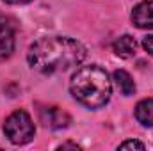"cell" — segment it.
<instances>
[{
  "label": "cell",
  "instance_id": "cell-1",
  "mask_svg": "<svg viewBox=\"0 0 153 151\" xmlns=\"http://www.w3.org/2000/svg\"><path fill=\"white\" fill-rule=\"evenodd\" d=\"M85 59V48L71 38L48 36L30 44L27 61L32 70L43 75H53L78 66Z\"/></svg>",
  "mask_w": 153,
  "mask_h": 151
},
{
  "label": "cell",
  "instance_id": "cell-2",
  "mask_svg": "<svg viewBox=\"0 0 153 151\" xmlns=\"http://www.w3.org/2000/svg\"><path fill=\"white\" fill-rule=\"evenodd\" d=\"M70 91L78 103L87 109L103 107L112 94V84L107 71L96 64L78 68L70 82Z\"/></svg>",
  "mask_w": 153,
  "mask_h": 151
},
{
  "label": "cell",
  "instance_id": "cell-3",
  "mask_svg": "<svg viewBox=\"0 0 153 151\" xmlns=\"http://www.w3.org/2000/svg\"><path fill=\"white\" fill-rule=\"evenodd\" d=\"M4 133L13 144L23 146L34 139L36 126H34L32 117L25 110H14L4 121Z\"/></svg>",
  "mask_w": 153,
  "mask_h": 151
},
{
  "label": "cell",
  "instance_id": "cell-4",
  "mask_svg": "<svg viewBox=\"0 0 153 151\" xmlns=\"http://www.w3.org/2000/svg\"><path fill=\"white\" fill-rule=\"evenodd\" d=\"M41 123L46 126V128H52V130H62L66 128L70 123H71V117L70 114L64 112L62 109L59 107H46V109H41Z\"/></svg>",
  "mask_w": 153,
  "mask_h": 151
},
{
  "label": "cell",
  "instance_id": "cell-5",
  "mask_svg": "<svg viewBox=\"0 0 153 151\" xmlns=\"http://www.w3.org/2000/svg\"><path fill=\"white\" fill-rule=\"evenodd\" d=\"M14 50V25L9 18L0 16V61L11 57Z\"/></svg>",
  "mask_w": 153,
  "mask_h": 151
},
{
  "label": "cell",
  "instance_id": "cell-6",
  "mask_svg": "<svg viewBox=\"0 0 153 151\" xmlns=\"http://www.w3.org/2000/svg\"><path fill=\"white\" fill-rule=\"evenodd\" d=\"M132 23L137 29L150 30L153 29V0H143L132 11Z\"/></svg>",
  "mask_w": 153,
  "mask_h": 151
},
{
  "label": "cell",
  "instance_id": "cell-7",
  "mask_svg": "<svg viewBox=\"0 0 153 151\" xmlns=\"http://www.w3.org/2000/svg\"><path fill=\"white\" fill-rule=\"evenodd\" d=\"M112 48H114V52H116L117 57H121V59H130V57H134L135 52H137V43H135V39L132 38V36L125 34V36H121V38L116 39Z\"/></svg>",
  "mask_w": 153,
  "mask_h": 151
},
{
  "label": "cell",
  "instance_id": "cell-8",
  "mask_svg": "<svg viewBox=\"0 0 153 151\" xmlns=\"http://www.w3.org/2000/svg\"><path fill=\"white\" fill-rule=\"evenodd\" d=\"M135 119L146 128L153 126V98L141 100L135 105Z\"/></svg>",
  "mask_w": 153,
  "mask_h": 151
},
{
  "label": "cell",
  "instance_id": "cell-9",
  "mask_svg": "<svg viewBox=\"0 0 153 151\" xmlns=\"http://www.w3.org/2000/svg\"><path fill=\"white\" fill-rule=\"evenodd\" d=\"M114 80H116L117 89L121 91V94L130 96V94L135 93V82L132 80L130 73H126L125 70H116L114 71Z\"/></svg>",
  "mask_w": 153,
  "mask_h": 151
},
{
  "label": "cell",
  "instance_id": "cell-10",
  "mask_svg": "<svg viewBox=\"0 0 153 151\" xmlns=\"http://www.w3.org/2000/svg\"><path fill=\"white\" fill-rule=\"evenodd\" d=\"M119 150H144V144L139 141H125L119 144Z\"/></svg>",
  "mask_w": 153,
  "mask_h": 151
},
{
  "label": "cell",
  "instance_id": "cell-11",
  "mask_svg": "<svg viewBox=\"0 0 153 151\" xmlns=\"http://www.w3.org/2000/svg\"><path fill=\"white\" fill-rule=\"evenodd\" d=\"M143 48L150 55H153V34H150V36H146V38L143 39Z\"/></svg>",
  "mask_w": 153,
  "mask_h": 151
},
{
  "label": "cell",
  "instance_id": "cell-12",
  "mask_svg": "<svg viewBox=\"0 0 153 151\" xmlns=\"http://www.w3.org/2000/svg\"><path fill=\"white\" fill-rule=\"evenodd\" d=\"M5 4H13V5H22V4H29L32 0H4Z\"/></svg>",
  "mask_w": 153,
  "mask_h": 151
},
{
  "label": "cell",
  "instance_id": "cell-13",
  "mask_svg": "<svg viewBox=\"0 0 153 151\" xmlns=\"http://www.w3.org/2000/svg\"><path fill=\"white\" fill-rule=\"evenodd\" d=\"M66 148H73V150H78V146H76V144H70V142H68V144H62V146H59V150H66Z\"/></svg>",
  "mask_w": 153,
  "mask_h": 151
}]
</instances>
